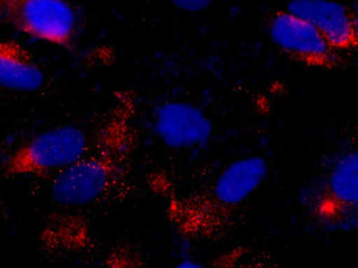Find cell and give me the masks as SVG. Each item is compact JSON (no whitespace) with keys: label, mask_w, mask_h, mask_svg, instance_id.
<instances>
[{"label":"cell","mask_w":358,"mask_h":268,"mask_svg":"<svg viewBox=\"0 0 358 268\" xmlns=\"http://www.w3.org/2000/svg\"><path fill=\"white\" fill-rule=\"evenodd\" d=\"M136 101L120 91L83 158L55 174L50 196L55 204L81 208L112 193L127 175L136 144Z\"/></svg>","instance_id":"obj_1"},{"label":"cell","mask_w":358,"mask_h":268,"mask_svg":"<svg viewBox=\"0 0 358 268\" xmlns=\"http://www.w3.org/2000/svg\"><path fill=\"white\" fill-rule=\"evenodd\" d=\"M269 162L248 155L229 163L202 188L171 197L164 212L185 240L210 242L229 232L245 204L268 178Z\"/></svg>","instance_id":"obj_2"},{"label":"cell","mask_w":358,"mask_h":268,"mask_svg":"<svg viewBox=\"0 0 358 268\" xmlns=\"http://www.w3.org/2000/svg\"><path fill=\"white\" fill-rule=\"evenodd\" d=\"M310 225L324 233H345L358 225V151L343 147L330 155L299 191Z\"/></svg>","instance_id":"obj_3"},{"label":"cell","mask_w":358,"mask_h":268,"mask_svg":"<svg viewBox=\"0 0 358 268\" xmlns=\"http://www.w3.org/2000/svg\"><path fill=\"white\" fill-rule=\"evenodd\" d=\"M85 132L73 124L45 130L21 143L1 163L6 178L40 177L57 174L83 158L89 150Z\"/></svg>","instance_id":"obj_4"},{"label":"cell","mask_w":358,"mask_h":268,"mask_svg":"<svg viewBox=\"0 0 358 268\" xmlns=\"http://www.w3.org/2000/svg\"><path fill=\"white\" fill-rule=\"evenodd\" d=\"M0 21L61 49H72L80 36L78 10L70 0H0Z\"/></svg>","instance_id":"obj_5"},{"label":"cell","mask_w":358,"mask_h":268,"mask_svg":"<svg viewBox=\"0 0 358 268\" xmlns=\"http://www.w3.org/2000/svg\"><path fill=\"white\" fill-rule=\"evenodd\" d=\"M268 34L279 51L308 68L338 70L345 62L342 53L331 47L317 29L286 8L273 11L268 20Z\"/></svg>","instance_id":"obj_6"},{"label":"cell","mask_w":358,"mask_h":268,"mask_svg":"<svg viewBox=\"0 0 358 268\" xmlns=\"http://www.w3.org/2000/svg\"><path fill=\"white\" fill-rule=\"evenodd\" d=\"M151 130L157 139L171 150L204 149L213 139L214 124L194 103L168 100L151 114Z\"/></svg>","instance_id":"obj_7"},{"label":"cell","mask_w":358,"mask_h":268,"mask_svg":"<svg viewBox=\"0 0 358 268\" xmlns=\"http://www.w3.org/2000/svg\"><path fill=\"white\" fill-rule=\"evenodd\" d=\"M286 9L309 22L343 55L357 50V16L345 3L338 0H289Z\"/></svg>","instance_id":"obj_8"},{"label":"cell","mask_w":358,"mask_h":268,"mask_svg":"<svg viewBox=\"0 0 358 268\" xmlns=\"http://www.w3.org/2000/svg\"><path fill=\"white\" fill-rule=\"evenodd\" d=\"M45 73L31 52L15 40L0 39V88L32 94L45 87Z\"/></svg>","instance_id":"obj_9"},{"label":"cell","mask_w":358,"mask_h":268,"mask_svg":"<svg viewBox=\"0 0 358 268\" xmlns=\"http://www.w3.org/2000/svg\"><path fill=\"white\" fill-rule=\"evenodd\" d=\"M215 0H170V3L183 13H200L208 10Z\"/></svg>","instance_id":"obj_10"},{"label":"cell","mask_w":358,"mask_h":268,"mask_svg":"<svg viewBox=\"0 0 358 268\" xmlns=\"http://www.w3.org/2000/svg\"><path fill=\"white\" fill-rule=\"evenodd\" d=\"M178 267H202V265L199 262H196V260H185L180 262Z\"/></svg>","instance_id":"obj_11"}]
</instances>
